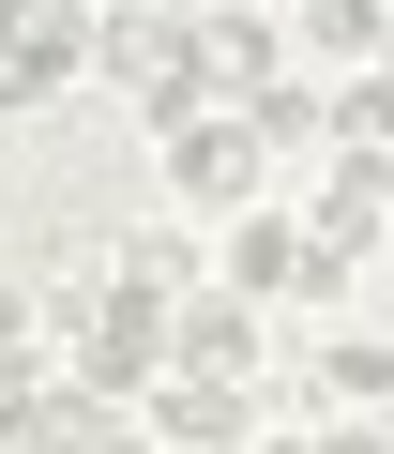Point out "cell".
Wrapping results in <instances>:
<instances>
[{
  "label": "cell",
  "mask_w": 394,
  "mask_h": 454,
  "mask_svg": "<svg viewBox=\"0 0 394 454\" xmlns=\"http://www.w3.org/2000/svg\"><path fill=\"white\" fill-rule=\"evenodd\" d=\"M91 91H122L137 137H182V121H213V31L197 16H91Z\"/></svg>",
  "instance_id": "obj_1"
},
{
  "label": "cell",
  "mask_w": 394,
  "mask_h": 454,
  "mask_svg": "<svg viewBox=\"0 0 394 454\" xmlns=\"http://www.w3.org/2000/svg\"><path fill=\"white\" fill-rule=\"evenodd\" d=\"M152 167H167L182 227H228V212H258V182H273V152H258V121H243V106H213V121L152 137Z\"/></svg>",
  "instance_id": "obj_2"
},
{
  "label": "cell",
  "mask_w": 394,
  "mask_h": 454,
  "mask_svg": "<svg viewBox=\"0 0 394 454\" xmlns=\"http://www.w3.org/2000/svg\"><path fill=\"white\" fill-rule=\"evenodd\" d=\"M303 197H258V212H228L213 227V288H243L258 318H303Z\"/></svg>",
  "instance_id": "obj_3"
},
{
  "label": "cell",
  "mask_w": 394,
  "mask_h": 454,
  "mask_svg": "<svg viewBox=\"0 0 394 454\" xmlns=\"http://www.w3.org/2000/svg\"><path fill=\"white\" fill-rule=\"evenodd\" d=\"M61 91H91V0H31L0 31V106H61Z\"/></svg>",
  "instance_id": "obj_4"
},
{
  "label": "cell",
  "mask_w": 394,
  "mask_h": 454,
  "mask_svg": "<svg viewBox=\"0 0 394 454\" xmlns=\"http://www.w3.org/2000/svg\"><path fill=\"white\" fill-rule=\"evenodd\" d=\"M379 227H394V152H319L303 167V243L379 258Z\"/></svg>",
  "instance_id": "obj_5"
},
{
  "label": "cell",
  "mask_w": 394,
  "mask_h": 454,
  "mask_svg": "<svg viewBox=\"0 0 394 454\" xmlns=\"http://www.w3.org/2000/svg\"><path fill=\"white\" fill-rule=\"evenodd\" d=\"M167 364H182V379H258V364H273V318H258L243 288H182V303H167Z\"/></svg>",
  "instance_id": "obj_6"
},
{
  "label": "cell",
  "mask_w": 394,
  "mask_h": 454,
  "mask_svg": "<svg viewBox=\"0 0 394 454\" xmlns=\"http://www.w3.org/2000/svg\"><path fill=\"white\" fill-rule=\"evenodd\" d=\"M137 424H152L167 454H228V439H258V379H182V364H167Z\"/></svg>",
  "instance_id": "obj_7"
},
{
  "label": "cell",
  "mask_w": 394,
  "mask_h": 454,
  "mask_svg": "<svg viewBox=\"0 0 394 454\" xmlns=\"http://www.w3.org/2000/svg\"><path fill=\"white\" fill-rule=\"evenodd\" d=\"M288 46H303V76H364V61H394V0H303Z\"/></svg>",
  "instance_id": "obj_8"
},
{
  "label": "cell",
  "mask_w": 394,
  "mask_h": 454,
  "mask_svg": "<svg viewBox=\"0 0 394 454\" xmlns=\"http://www.w3.org/2000/svg\"><path fill=\"white\" fill-rule=\"evenodd\" d=\"M273 76H303V46H288V16L258 0V16H228V31H213V106H258Z\"/></svg>",
  "instance_id": "obj_9"
},
{
  "label": "cell",
  "mask_w": 394,
  "mask_h": 454,
  "mask_svg": "<svg viewBox=\"0 0 394 454\" xmlns=\"http://www.w3.org/2000/svg\"><path fill=\"white\" fill-rule=\"evenodd\" d=\"M303 394L379 424V409H394V333H319V348H303Z\"/></svg>",
  "instance_id": "obj_10"
},
{
  "label": "cell",
  "mask_w": 394,
  "mask_h": 454,
  "mask_svg": "<svg viewBox=\"0 0 394 454\" xmlns=\"http://www.w3.org/2000/svg\"><path fill=\"white\" fill-rule=\"evenodd\" d=\"M106 273L152 288V303H182V288H213V227H182V212H167V227H122V258H106Z\"/></svg>",
  "instance_id": "obj_11"
},
{
  "label": "cell",
  "mask_w": 394,
  "mask_h": 454,
  "mask_svg": "<svg viewBox=\"0 0 394 454\" xmlns=\"http://www.w3.org/2000/svg\"><path fill=\"white\" fill-rule=\"evenodd\" d=\"M61 424H76V379H61V364L0 379V454H61Z\"/></svg>",
  "instance_id": "obj_12"
},
{
  "label": "cell",
  "mask_w": 394,
  "mask_h": 454,
  "mask_svg": "<svg viewBox=\"0 0 394 454\" xmlns=\"http://www.w3.org/2000/svg\"><path fill=\"white\" fill-rule=\"evenodd\" d=\"M243 121H258V152H273V167H288V152H334V121H319V76H273Z\"/></svg>",
  "instance_id": "obj_13"
},
{
  "label": "cell",
  "mask_w": 394,
  "mask_h": 454,
  "mask_svg": "<svg viewBox=\"0 0 394 454\" xmlns=\"http://www.w3.org/2000/svg\"><path fill=\"white\" fill-rule=\"evenodd\" d=\"M31 364H61V348H46V288L0 273V379H31Z\"/></svg>",
  "instance_id": "obj_14"
},
{
  "label": "cell",
  "mask_w": 394,
  "mask_h": 454,
  "mask_svg": "<svg viewBox=\"0 0 394 454\" xmlns=\"http://www.w3.org/2000/svg\"><path fill=\"white\" fill-rule=\"evenodd\" d=\"M61 454H167V439H152L137 409H91V394H76V424H61Z\"/></svg>",
  "instance_id": "obj_15"
},
{
  "label": "cell",
  "mask_w": 394,
  "mask_h": 454,
  "mask_svg": "<svg viewBox=\"0 0 394 454\" xmlns=\"http://www.w3.org/2000/svg\"><path fill=\"white\" fill-rule=\"evenodd\" d=\"M303 454H394V439H379L364 409H334V424H303Z\"/></svg>",
  "instance_id": "obj_16"
},
{
  "label": "cell",
  "mask_w": 394,
  "mask_h": 454,
  "mask_svg": "<svg viewBox=\"0 0 394 454\" xmlns=\"http://www.w3.org/2000/svg\"><path fill=\"white\" fill-rule=\"evenodd\" d=\"M167 16H197V31H228V16H258V0H167Z\"/></svg>",
  "instance_id": "obj_17"
}]
</instances>
